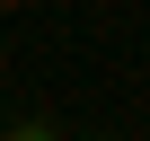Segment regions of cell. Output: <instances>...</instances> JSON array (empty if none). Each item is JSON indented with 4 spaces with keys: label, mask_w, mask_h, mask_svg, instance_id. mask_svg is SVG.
<instances>
[{
    "label": "cell",
    "mask_w": 150,
    "mask_h": 141,
    "mask_svg": "<svg viewBox=\"0 0 150 141\" xmlns=\"http://www.w3.org/2000/svg\"><path fill=\"white\" fill-rule=\"evenodd\" d=\"M0 141H62V132H53V123H9Z\"/></svg>",
    "instance_id": "cell-1"
},
{
    "label": "cell",
    "mask_w": 150,
    "mask_h": 141,
    "mask_svg": "<svg viewBox=\"0 0 150 141\" xmlns=\"http://www.w3.org/2000/svg\"><path fill=\"white\" fill-rule=\"evenodd\" d=\"M0 9H27V0H0Z\"/></svg>",
    "instance_id": "cell-2"
}]
</instances>
